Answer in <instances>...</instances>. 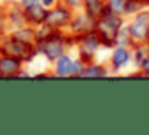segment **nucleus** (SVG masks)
Returning a JSON list of instances; mask_svg holds the SVG:
<instances>
[{
    "label": "nucleus",
    "mask_w": 149,
    "mask_h": 135,
    "mask_svg": "<svg viewBox=\"0 0 149 135\" xmlns=\"http://www.w3.org/2000/svg\"><path fill=\"white\" fill-rule=\"evenodd\" d=\"M123 26V21L119 18V14L112 13V11H107L102 18H98L95 21V32L100 39L102 44L105 46H112L118 42V33Z\"/></svg>",
    "instance_id": "1"
},
{
    "label": "nucleus",
    "mask_w": 149,
    "mask_h": 135,
    "mask_svg": "<svg viewBox=\"0 0 149 135\" xmlns=\"http://www.w3.org/2000/svg\"><path fill=\"white\" fill-rule=\"evenodd\" d=\"M0 53H2V54H9V56H14V58L21 60V61H28L35 54L32 44L23 42L19 39H14V37L6 39L2 44H0Z\"/></svg>",
    "instance_id": "2"
},
{
    "label": "nucleus",
    "mask_w": 149,
    "mask_h": 135,
    "mask_svg": "<svg viewBox=\"0 0 149 135\" xmlns=\"http://www.w3.org/2000/svg\"><path fill=\"white\" fill-rule=\"evenodd\" d=\"M39 51H40L46 58L56 60V58L61 56L63 51H65V40L61 39V35L54 33V35L47 37V39H44V40H39Z\"/></svg>",
    "instance_id": "3"
},
{
    "label": "nucleus",
    "mask_w": 149,
    "mask_h": 135,
    "mask_svg": "<svg viewBox=\"0 0 149 135\" xmlns=\"http://www.w3.org/2000/svg\"><path fill=\"white\" fill-rule=\"evenodd\" d=\"M130 30V39L132 42L142 44L147 40V32H149V13H139L133 19V23L128 26Z\"/></svg>",
    "instance_id": "4"
},
{
    "label": "nucleus",
    "mask_w": 149,
    "mask_h": 135,
    "mask_svg": "<svg viewBox=\"0 0 149 135\" xmlns=\"http://www.w3.org/2000/svg\"><path fill=\"white\" fill-rule=\"evenodd\" d=\"M100 46V39L97 35V32H90L84 35H79V51H81V58L83 60H91L95 51Z\"/></svg>",
    "instance_id": "5"
},
{
    "label": "nucleus",
    "mask_w": 149,
    "mask_h": 135,
    "mask_svg": "<svg viewBox=\"0 0 149 135\" xmlns=\"http://www.w3.org/2000/svg\"><path fill=\"white\" fill-rule=\"evenodd\" d=\"M70 19H72L70 9H67V7H54V9L47 11V16H46L44 23L53 26V28H61V26L70 25Z\"/></svg>",
    "instance_id": "6"
},
{
    "label": "nucleus",
    "mask_w": 149,
    "mask_h": 135,
    "mask_svg": "<svg viewBox=\"0 0 149 135\" xmlns=\"http://www.w3.org/2000/svg\"><path fill=\"white\" fill-rule=\"evenodd\" d=\"M19 72H21V60L9 54H2V58H0V77H14L19 76Z\"/></svg>",
    "instance_id": "7"
},
{
    "label": "nucleus",
    "mask_w": 149,
    "mask_h": 135,
    "mask_svg": "<svg viewBox=\"0 0 149 135\" xmlns=\"http://www.w3.org/2000/svg\"><path fill=\"white\" fill-rule=\"evenodd\" d=\"M70 28H72L74 33H77V35L90 33V32L95 30V19L90 18L88 14H81V16H77L76 19L70 23Z\"/></svg>",
    "instance_id": "8"
},
{
    "label": "nucleus",
    "mask_w": 149,
    "mask_h": 135,
    "mask_svg": "<svg viewBox=\"0 0 149 135\" xmlns=\"http://www.w3.org/2000/svg\"><path fill=\"white\" fill-rule=\"evenodd\" d=\"M83 6H84V11L90 18H93L95 21L98 18H102L109 7H107V2L105 0H83Z\"/></svg>",
    "instance_id": "9"
},
{
    "label": "nucleus",
    "mask_w": 149,
    "mask_h": 135,
    "mask_svg": "<svg viewBox=\"0 0 149 135\" xmlns=\"http://www.w3.org/2000/svg\"><path fill=\"white\" fill-rule=\"evenodd\" d=\"M25 13V18L28 23H35V25H42L46 21V16H47V9H44L42 4H33V6H26L23 9Z\"/></svg>",
    "instance_id": "10"
},
{
    "label": "nucleus",
    "mask_w": 149,
    "mask_h": 135,
    "mask_svg": "<svg viewBox=\"0 0 149 135\" xmlns=\"http://www.w3.org/2000/svg\"><path fill=\"white\" fill-rule=\"evenodd\" d=\"M56 76H74V60H70L67 54H61L56 58V65H54Z\"/></svg>",
    "instance_id": "11"
},
{
    "label": "nucleus",
    "mask_w": 149,
    "mask_h": 135,
    "mask_svg": "<svg viewBox=\"0 0 149 135\" xmlns=\"http://www.w3.org/2000/svg\"><path fill=\"white\" fill-rule=\"evenodd\" d=\"M111 61H112V67H114V69H121L123 65H126V63L130 61V53H128V49L123 47V46L118 47V49H114Z\"/></svg>",
    "instance_id": "12"
},
{
    "label": "nucleus",
    "mask_w": 149,
    "mask_h": 135,
    "mask_svg": "<svg viewBox=\"0 0 149 135\" xmlns=\"http://www.w3.org/2000/svg\"><path fill=\"white\" fill-rule=\"evenodd\" d=\"M13 37H14V39H19V40H23V42H28V44H32L33 40H37V33H35V30H32V28H19V30H16V32L13 33Z\"/></svg>",
    "instance_id": "13"
},
{
    "label": "nucleus",
    "mask_w": 149,
    "mask_h": 135,
    "mask_svg": "<svg viewBox=\"0 0 149 135\" xmlns=\"http://www.w3.org/2000/svg\"><path fill=\"white\" fill-rule=\"evenodd\" d=\"M81 76L83 77H88V76H93V77H102V76H107V70L100 65H86L84 69L81 70Z\"/></svg>",
    "instance_id": "14"
},
{
    "label": "nucleus",
    "mask_w": 149,
    "mask_h": 135,
    "mask_svg": "<svg viewBox=\"0 0 149 135\" xmlns=\"http://www.w3.org/2000/svg\"><path fill=\"white\" fill-rule=\"evenodd\" d=\"M125 2H126V0H107V7H109V11L119 14L125 9Z\"/></svg>",
    "instance_id": "15"
},
{
    "label": "nucleus",
    "mask_w": 149,
    "mask_h": 135,
    "mask_svg": "<svg viewBox=\"0 0 149 135\" xmlns=\"http://www.w3.org/2000/svg\"><path fill=\"white\" fill-rule=\"evenodd\" d=\"M140 6H142V2L140 0H126L125 2V13H135V11H139L140 9Z\"/></svg>",
    "instance_id": "16"
},
{
    "label": "nucleus",
    "mask_w": 149,
    "mask_h": 135,
    "mask_svg": "<svg viewBox=\"0 0 149 135\" xmlns=\"http://www.w3.org/2000/svg\"><path fill=\"white\" fill-rule=\"evenodd\" d=\"M140 67H142V74L144 76H149V54L140 61Z\"/></svg>",
    "instance_id": "17"
},
{
    "label": "nucleus",
    "mask_w": 149,
    "mask_h": 135,
    "mask_svg": "<svg viewBox=\"0 0 149 135\" xmlns=\"http://www.w3.org/2000/svg\"><path fill=\"white\" fill-rule=\"evenodd\" d=\"M6 23H7V16H6V13L0 9V33L4 32V28H6Z\"/></svg>",
    "instance_id": "18"
},
{
    "label": "nucleus",
    "mask_w": 149,
    "mask_h": 135,
    "mask_svg": "<svg viewBox=\"0 0 149 135\" xmlns=\"http://www.w3.org/2000/svg\"><path fill=\"white\" fill-rule=\"evenodd\" d=\"M40 0H21V6L26 7V6H33V4H39Z\"/></svg>",
    "instance_id": "19"
},
{
    "label": "nucleus",
    "mask_w": 149,
    "mask_h": 135,
    "mask_svg": "<svg viewBox=\"0 0 149 135\" xmlns=\"http://www.w3.org/2000/svg\"><path fill=\"white\" fill-rule=\"evenodd\" d=\"M65 2V6H68V7H76L77 4H79V0H63Z\"/></svg>",
    "instance_id": "20"
},
{
    "label": "nucleus",
    "mask_w": 149,
    "mask_h": 135,
    "mask_svg": "<svg viewBox=\"0 0 149 135\" xmlns=\"http://www.w3.org/2000/svg\"><path fill=\"white\" fill-rule=\"evenodd\" d=\"M54 2H56V0H40V4L44 7H51V6H54Z\"/></svg>",
    "instance_id": "21"
},
{
    "label": "nucleus",
    "mask_w": 149,
    "mask_h": 135,
    "mask_svg": "<svg viewBox=\"0 0 149 135\" xmlns=\"http://www.w3.org/2000/svg\"><path fill=\"white\" fill-rule=\"evenodd\" d=\"M142 2H144V4H149V0H142Z\"/></svg>",
    "instance_id": "22"
},
{
    "label": "nucleus",
    "mask_w": 149,
    "mask_h": 135,
    "mask_svg": "<svg viewBox=\"0 0 149 135\" xmlns=\"http://www.w3.org/2000/svg\"><path fill=\"white\" fill-rule=\"evenodd\" d=\"M147 42H149V32H147Z\"/></svg>",
    "instance_id": "23"
},
{
    "label": "nucleus",
    "mask_w": 149,
    "mask_h": 135,
    "mask_svg": "<svg viewBox=\"0 0 149 135\" xmlns=\"http://www.w3.org/2000/svg\"><path fill=\"white\" fill-rule=\"evenodd\" d=\"M0 58H2V53H0Z\"/></svg>",
    "instance_id": "24"
}]
</instances>
